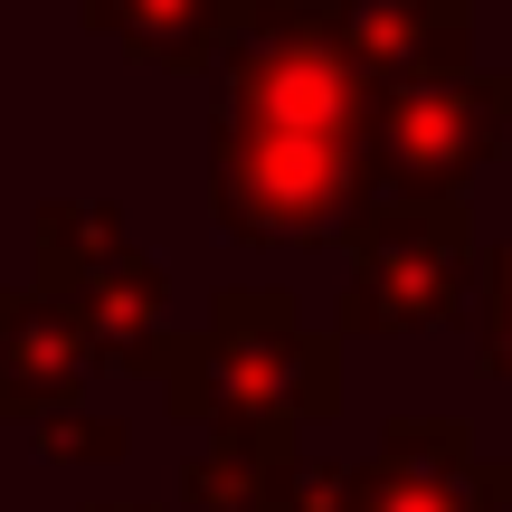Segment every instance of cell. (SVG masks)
<instances>
[{"instance_id": "1", "label": "cell", "mask_w": 512, "mask_h": 512, "mask_svg": "<svg viewBox=\"0 0 512 512\" xmlns=\"http://www.w3.org/2000/svg\"><path fill=\"white\" fill-rule=\"evenodd\" d=\"M95 19H105V29H124V38H152V48H181V38H171V19H219L228 0H86Z\"/></svg>"}]
</instances>
